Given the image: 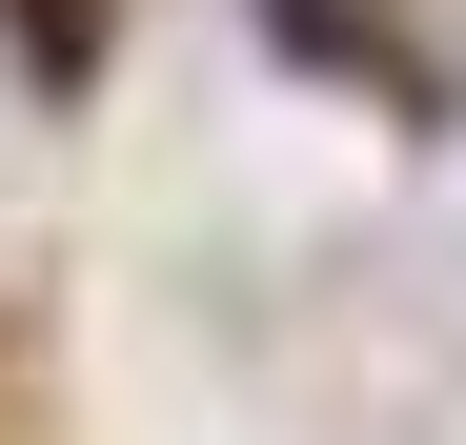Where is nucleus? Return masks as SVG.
<instances>
[{"instance_id":"1","label":"nucleus","mask_w":466,"mask_h":445,"mask_svg":"<svg viewBox=\"0 0 466 445\" xmlns=\"http://www.w3.org/2000/svg\"><path fill=\"white\" fill-rule=\"evenodd\" d=\"M264 41H284V61H325V82L426 102V61H406V21H385V0H264Z\"/></svg>"},{"instance_id":"2","label":"nucleus","mask_w":466,"mask_h":445,"mask_svg":"<svg viewBox=\"0 0 466 445\" xmlns=\"http://www.w3.org/2000/svg\"><path fill=\"white\" fill-rule=\"evenodd\" d=\"M0 21H21L41 82H102V0H0Z\"/></svg>"}]
</instances>
